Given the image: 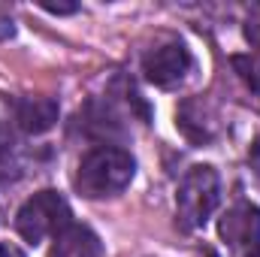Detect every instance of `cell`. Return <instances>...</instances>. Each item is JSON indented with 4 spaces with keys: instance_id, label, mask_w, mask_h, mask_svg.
<instances>
[{
    "instance_id": "30bf717a",
    "label": "cell",
    "mask_w": 260,
    "mask_h": 257,
    "mask_svg": "<svg viewBox=\"0 0 260 257\" xmlns=\"http://www.w3.org/2000/svg\"><path fill=\"white\" fill-rule=\"evenodd\" d=\"M242 30H245V40L251 43V49L260 52V0L251 3L245 9V21H242Z\"/></svg>"
},
{
    "instance_id": "52a82bcc",
    "label": "cell",
    "mask_w": 260,
    "mask_h": 257,
    "mask_svg": "<svg viewBox=\"0 0 260 257\" xmlns=\"http://www.w3.org/2000/svg\"><path fill=\"white\" fill-rule=\"evenodd\" d=\"M100 254H103L100 236L85 224H70L67 230H61L55 236V245H52L49 257H100Z\"/></svg>"
},
{
    "instance_id": "ba28073f",
    "label": "cell",
    "mask_w": 260,
    "mask_h": 257,
    "mask_svg": "<svg viewBox=\"0 0 260 257\" xmlns=\"http://www.w3.org/2000/svg\"><path fill=\"white\" fill-rule=\"evenodd\" d=\"M21 170H24V154H21V145H18V139H15V133L6 127V124H0V176L3 179H15V176H21Z\"/></svg>"
},
{
    "instance_id": "7c38bea8",
    "label": "cell",
    "mask_w": 260,
    "mask_h": 257,
    "mask_svg": "<svg viewBox=\"0 0 260 257\" xmlns=\"http://www.w3.org/2000/svg\"><path fill=\"white\" fill-rule=\"evenodd\" d=\"M0 257H24V251L18 245H9V242H0Z\"/></svg>"
},
{
    "instance_id": "9a60e30c",
    "label": "cell",
    "mask_w": 260,
    "mask_h": 257,
    "mask_svg": "<svg viewBox=\"0 0 260 257\" xmlns=\"http://www.w3.org/2000/svg\"><path fill=\"white\" fill-rule=\"evenodd\" d=\"M242 257H260V248H254V251H248V254H242Z\"/></svg>"
},
{
    "instance_id": "4fadbf2b",
    "label": "cell",
    "mask_w": 260,
    "mask_h": 257,
    "mask_svg": "<svg viewBox=\"0 0 260 257\" xmlns=\"http://www.w3.org/2000/svg\"><path fill=\"white\" fill-rule=\"evenodd\" d=\"M251 170L257 173V179H260V139L254 142V148H251Z\"/></svg>"
},
{
    "instance_id": "3957f363",
    "label": "cell",
    "mask_w": 260,
    "mask_h": 257,
    "mask_svg": "<svg viewBox=\"0 0 260 257\" xmlns=\"http://www.w3.org/2000/svg\"><path fill=\"white\" fill-rule=\"evenodd\" d=\"M70 221V206L58 191H40L34 194L15 215V230L21 239L27 242H43L49 236H58L61 230H67Z\"/></svg>"
},
{
    "instance_id": "5b68a950",
    "label": "cell",
    "mask_w": 260,
    "mask_h": 257,
    "mask_svg": "<svg viewBox=\"0 0 260 257\" xmlns=\"http://www.w3.org/2000/svg\"><path fill=\"white\" fill-rule=\"evenodd\" d=\"M218 230L230 242V248H236L242 254L254 251V248H260V209L251 203H236L233 209H227Z\"/></svg>"
},
{
    "instance_id": "6da1fadb",
    "label": "cell",
    "mask_w": 260,
    "mask_h": 257,
    "mask_svg": "<svg viewBox=\"0 0 260 257\" xmlns=\"http://www.w3.org/2000/svg\"><path fill=\"white\" fill-rule=\"evenodd\" d=\"M133 173H136V160L130 157V151L118 145H100L82 157L76 173V191L88 200L115 197L133 182Z\"/></svg>"
},
{
    "instance_id": "7a4b0ae2",
    "label": "cell",
    "mask_w": 260,
    "mask_h": 257,
    "mask_svg": "<svg viewBox=\"0 0 260 257\" xmlns=\"http://www.w3.org/2000/svg\"><path fill=\"white\" fill-rule=\"evenodd\" d=\"M221 200V182L212 167H191L176 191V215L182 230L203 227Z\"/></svg>"
},
{
    "instance_id": "277c9868",
    "label": "cell",
    "mask_w": 260,
    "mask_h": 257,
    "mask_svg": "<svg viewBox=\"0 0 260 257\" xmlns=\"http://www.w3.org/2000/svg\"><path fill=\"white\" fill-rule=\"evenodd\" d=\"M191 67H194V58H191L185 43H164L142 58L145 79L157 88H170V85L182 82L191 73Z\"/></svg>"
},
{
    "instance_id": "5bb4252c",
    "label": "cell",
    "mask_w": 260,
    "mask_h": 257,
    "mask_svg": "<svg viewBox=\"0 0 260 257\" xmlns=\"http://www.w3.org/2000/svg\"><path fill=\"white\" fill-rule=\"evenodd\" d=\"M12 34H15L12 21H9V18H0V40H6V37H12Z\"/></svg>"
},
{
    "instance_id": "8fae6325",
    "label": "cell",
    "mask_w": 260,
    "mask_h": 257,
    "mask_svg": "<svg viewBox=\"0 0 260 257\" xmlns=\"http://www.w3.org/2000/svg\"><path fill=\"white\" fill-rule=\"evenodd\" d=\"M46 12H55V15H67V12H76L79 6L76 3H43Z\"/></svg>"
},
{
    "instance_id": "9c48e42d",
    "label": "cell",
    "mask_w": 260,
    "mask_h": 257,
    "mask_svg": "<svg viewBox=\"0 0 260 257\" xmlns=\"http://www.w3.org/2000/svg\"><path fill=\"white\" fill-rule=\"evenodd\" d=\"M230 64H233V70L239 73V79L260 97V61L257 58H251V55H233Z\"/></svg>"
},
{
    "instance_id": "8992f818",
    "label": "cell",
    "mask_w": 260,
    "mask_h": 257,
    "mask_svg": "<svg viewBox=\"0 0 260 257\" xmlns=\"http://www.w3.org/2000/svg\"><path fill=\"white\" fill-rule=\"evenodd\" d=\"M12 115L24 133H46L58 121V103L52 97H18L12 103Z\"/></svg>"
}]
</instances>
